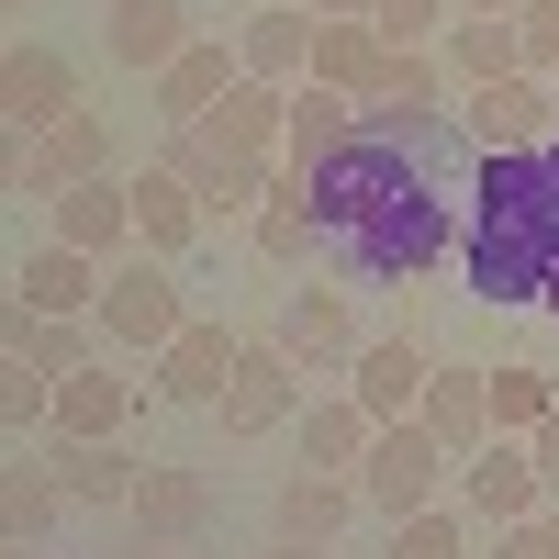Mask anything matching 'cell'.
I'll return each mask as SVG.
<instances>
[{"instance_id":"1","label":"cell","mask_w":559,"mask_h":559,"mask_svg":"<svg viewBox=\"0 0 559 559\" xmlns=\"http://www.w3.org/2000/svg\"><path fill=\"white\" fill-rule=\"evenodd\" d=\"M459 269H471L481 302H548V269H559V179H548V157H481Z\"/></svg>"},{"instance_id":"2","label":"cell","mask_w":559,"mask_h":559,"mask_svg":"<svg viewBox=\"0 0 559 559\" xmlns=\"http://www.w3.org/2000/svg\"><path fill=\"white\" fill-rule=\"evenodd\" d=\"M102 347H134V358H157L179 324H191V302H179V258H112V280H102Z\"/></svg>"},{"instance_id":"3","label":"cell","mask_w":559,"mask_h":559,"mask_svg":"<svg viewBox=\"0 0 559 559\" xmlns=\"http://www.w3.org/2000/svg\"><path fill=\"white\" fill-rule=\"evenodd\" d=\"M448 471H459V459L403 414V426H381V448L358 459V492H369V515H381V526H403V515H426V503H437Z\"/></svg>"},{"instance_id":"4","label":"cell","mask_w":559,"mask_h":559,"mask_svg":"<svg viewBox=\"0 0 559 559\" xmlns=\"http://www.w3.org/2000/svg\"><path fill=\"white\" fill-rule=\"evenodd\" d=\"M224 414V437H280V426H302V358H292V336H247V358H236V392L213 403Z\"/></svg>"},{"instance_id":"5","label":"cell","mask_w":559,"mask_h":559,"mask_svg":"<svg viewBox=\"0 0 559 559\" xmlns=\"http://www.w3.org/2000/svg\"><path fill=\"white\" fill-rule=\"evenodd\" d=\"M459 123H471L481 157H537L548 134H559V90H548V79H492V90L459 102Z\"/></svg>"},{"instance_id":"6","label":"cell","mask_w":559,"mask_h":559,"mask_svg":"<svg viewBox=\"0 0 559 559\" xmlns=\"http://www.w3.org/2000/svg\"><path fill=\"white\" fill-rule=\"evenodd\" d=\"M0 112H12V134H57L68 112H90L79 68L57 57V45H12V57H0Z\"/></svg>"},{"instance_id":"7","label":"cell","mask_w":559,"mask_h":559,"mask_svg":"<svg viewBox=\"0 0 559 559\" xmlns=\"http://www.w3.org/2000/svg\"><path fill=\"white\" fill-rule=\"evenodd\" d=\"M459 492H471L481 526H515V515H537V503H559V492L537 481V448H526V437H492L481 459H459Z\"/></svg>"},{"instance_id":"8","label":"cell","mask_w":559,"mask_h":559,"mask_svg":"<svg viewBox=\"0 0 559 559\" xmlns=\"http://www.w3.org/2000/svg\"><path fill=\"white\" fill-rule=\"evenodd\" d=\"M102 258H79V247H57V236H45L23 269H12V302L23 313H45V324H79V313H102Z\"/></svg>"},{"instance_id":"9","label":"cell","mask_w":559,"mask_h":559,"mask_svg":"<svg viewBox=\"0 0 559 559\" xmlns=\"http://www.w3.org/2000/svg\"><path fill=\"white\" fill-rule=\"evenodd\" d=\"M102 45H112V68H134V79H157L168 57H191V0H112L102 12Z\"/></svg>"},{"instance_id":"10","label":"cell","mask_w":559,"mask_h":559,"mask_svg":"<svg viewBox=\"0 0 559 559\" xmlns=\"http://www.w3.org/2000/svg\"><path fill=\"white\" fill-rule=\"evenodd\" d=\"M236 358H247V336H224V324H179V336L157 347V392L168 403H224V392H236Z\"/></svg>"},{"instance_id":"11","label":"cell","mask_w":559,"mask_h":559,"mask_svg":"<svg viewBox=\"0 0 559 559\" xmlns=\"http://www.w3.org/2000/svg\"><path fill=\"white\" fill-rule=\"evenodd\" d=\"M280 336H292L302 381L313 369H358V313H347V280H313V292L280 302Z\"/></svg>"},{"instance_id":"12","label":"cell","mask_w":559,"mask_h":559,"mask_svg":"<svg viewBox=\"0 0 559 559\" xmlns=\"http://www.w3.org/2000/svg\"><path fill=\"white\" fill-rule=\"evenodd\" d=\"M414 426H426L448 459H481V448H492V369H448V358H437V381H426V403H414Z\"/></svg>"},{"instance_id":"13","label":"cell","mask_w":559,"mask_h":559,"mask_svg":"<svg viewBox=\"0 0 559 559\" xmlns=\"http://www.w3.org/2000/svg\"><path fill=\"white\" fill-rule=\"evenodd\" d=\"M57 247L79 258H134V179H79V191H57Z\"/></svg>"},{"instance_id":"14","label":"cell","mask_w":559,"mask_h":559,"mask_svg":"<svg viewBox=\"0 0 559 559\" xmlns=\"http://www.w3.org/2000/svg\"><path fill=\"white\" fill-rule=\"evenodd\" d=\"M202 191H191V179H179L168 157H146V168H134V247H146V258H191V236H202Z\"/></svg>"},{"instance_id":"15","label":"cell","mask_w":559,"mask_h":559,"mask_svg":"<svg viewBox=\"0 0 559 559\" xmlns=\"http://www.w3.org/2000/svg\"><path fill=\"white\" fill-rule=\"evenodd\" d=\"M123 515H134V537L191 548V537L213 526V481H202V471H179V459H157V471L134 481V503H123Z\"/></svg>"},{"instance_id":"16","label":"cell","mask_w":559,"mask_h":559,"mask_svg":"<svg viewBox=\"0 0 559 559\" xmlns=\"http://www.w3.org/2000/svg\"><path fill=\"white\" fill-rule=\"evenodd\" d=\"M358 123H369V102H347V90L302 79V90H292V134H280V168H292V179H313L336 146H358Z\"/></svg>"},{"instance_id":"17","label":"cell","mask_w":559,"mask_h":559,"mask_svg":"<svg viewBox=\"0 0 559 559\" xmlns=\"http://www.w3.org/2000/svg\"><path fill=\"white\" fill-rule=\"evenodd\" d=\"M437 57H448V79H459V102H471V90H492V79H526L515 12H459V23L437 34Z\"/></svg>"},{"instance_id":"18","label":"cell","mask_w":559,"mask_h":559,"mask_svg":"<svg viewBox=\"0 0 559 559\" xmlns=\"http://www.w3.org/2000/svg\"><path fill=\"white\" fill-rule=\"evenodd\" d=\"M45 471L68 481V503H134L146 459H134L123 437H45Z\"/></svg>"},{"instance_id":"19","label":"cell","mask_w":559,"mask_h":559,"mask_svg":"<svg viewBox=\"0 0 559 559\" xmlns=\"http://www.w3.org/2000/svg\"><path fill=\"white\" fill-rule=\"evenodd\" d=\"M313 34H324V12H247V23H236V57H247V79H269V90H302V79H313Z\"/></svg>"},{"instance_id":"20","label":"cell","mask_w":559,"mask_h":559,"mask_svg":"<svg viewBox=\"0 0 559 559\" xmlns=\"http://www.w3.org/2000/svg\"><path fill=\"white\" fill-rule=\"evenodd\" d=\"M202 134L224 157H280V134H292V90H269V79H236L224 102L202 112Z\"/></svg>"},{"instance_id":"21","label":"cell","mask_w":559,"mask_h":559,"mask_svg":"<svg viewBox=\"0 0 559 559\" xmlns=\"http://www.w3.org/2000/svg\"><path fill=\"white\" fill-rule=\"evenodd\" d=\"M369 448H381V414H369L358 392H313V403H302V471H347V481H358Z\"/></svg>"},{"instance_id":"22","label":"cell","mask_w":559,"mask_h":559,"mask_svg":"<svg viewBox=\"0 0 559 559\" xmlns=\"http://www.w3.org/2000/svg\"><path fill=\"white\" fill-rule=\"evenodd\" d=\"M426 381H437V358L414 347V336H381V347H358V369H347V392L381 414V426H403L414 403H426Z\"/></svg>"},{"instance_id":"23","label":"cell","mask_w":559,"mask_h":559,"mask_svg":"<svg viewBox=\"0 0 559 559\" xmlns=\"http://www.w3.org/2000/svg\"><path fill=\"white\" fill-rule=\"evenodd\" d=\"M236 79H247V57H236V45H213V34H202L191 57H168V68L146 79V90H157V123H202V112H213V102H224Z\"/></svg>"},{"instance_id":"24","label":"cell","mask_w":559,"mask_h":559,"mask_svg":"<svg viewBox=\"0 0 559 559\" xmlns=\"http://www.w3.org/2000/svg\"><path fill=\"white\" fill-rule=\"evenodd\" d=\"M358 503H369V492H358L347 471H292V481H280V503H269V526H280V537H313V548H336Z\"/></svg>"},{"instance_id":"25","label":"cell","mask_w":559,"mask_h":559,"mask_svg":"<svg viewBox=\"0 0 559 559\" xmlns=\"http://www.w3.org/2000/svg\"><path fill=\"white\" fill-rule=\"evenodd\" d=\"M313 79L347 90V102H381V90H392V45H381V23H324V34H313Z\"/></svg>"},{"instance_id":"26","label":"cell","mask_w":559,"mask_h":559,"mask_svg":"<svg viewBox=\"0 0 559 559\" xmlns=\"http://www.w3.org/2000/svg\"><path fill=\"white\" fill-rule=\"evenodd\" d=\"M134 426V369H68L57 381V437H123Z\"/></svg>"},{"instance_id":"27","label":"cell","mask_w":559,"mask_h":559,"mask_svg":"<svg viewBox=\"0 0 559 559\" xmlns=\"http://www.w3.org/2000/svg\"><path fill=\"white\" fill-rule=\"evenodd\" d=\"M247 236H258V258H269V269L313 258V247H324V224H313V191H302V179H280V191L247 213Z\"/></svg>"},{"instance_id":"28","label":"cell","mask_w":559,"mask_h":559,"mask_svg":"<svg viewBox=\"0 0 559 559\" xmlns=\"http://www.w3.org/2000/svg\"><path fill=\"white\" fill-rule=\"evenodd\" d=\"M68 515V481L45 471V459H12V492H0V526H12V548H45V526Z\"/></svg>"},{"instance_id":"29","label":"cell","mask_w":559,"mask_h":559,"mask_svg":"<svg viewBox=\"0 0 559 559\" xmlns=\"http://www.w3.org/2000/svg\"><path fill=\"white\" fill-rule=\"evenodd\" d=\"M90 336H102L90 313H79V324H45V313L12 302V358H23V369H57V381H68V369H90Z\"/></svg>"},{"instance_id":"30","label":"cell","mask_w":559,"mask_h":559,"mask_svg":"<svg viewBox=\"0 0 559 559\" xmlns=\"http://www.w3.org/2000/svg\"><path fill=\"white\" fill-rule=\"evenodd\" d=\"M559 403V381L548 369H526V358H503L492 369V437H537V414Z\"/></svg>"},{"instance_id":"31","label":"cell","mask_w":559,"mask_h":559,"mask_svg":"<svg viewBox=\"0 0 559 559\" xmlns=\"http://www.w3.org/2000/svg\"><path fill=\"white\" fill-rule=\"evenodd\" d=\"M381 102H403V112H459V79H448L437 45H414V57H392V90H381Z\"/></svg>"},{"instance_id":"32","label":"cell","mask_w":559,"mask_h":559,"mask_svg":"<svg viewBox=\"0 0 559 559\" xmlns=\"http://www.w3.org/2000/svg\"><path fill=\"white\" fill-rule=\"evenodd\" d=\"M369 23H381V45H392V57H414V45H437V34L459 23V0H381Z\"/></svg>"},{"instance_id":"33","label":"cell","mask_w":559,"mask_h":559,"mask_svg":"<svg viewBox=\"0 0 559 559\" xmlns=\"http://www.w3.org/2000/svg\"><path fill=\"white\" fill-rule=\"evenodd\" d=\"M392 559H471V526H459L448 503H426V515L392 526Z\"/></svg>"},{"instance_id":"34","label":"cell","mask_w":559,"mask_h":559,"mask_svg":"<svg viewBox=\"0 0 559 559\" xmlns=\"http://www.w3.org/2000/svg\"><path fill=\"white\" fill-rule=\"evenodd\" d=\"M515 45H526V79H559V0H515Z\"/></svg>"},{"instance_id":"35","label":"cell","mask_w":559,"mask_h":559,"mask_svg":"<svg viewBox=\"0 0 559 559\" xmlns=\"http://www.w3.org/2000/svg\"><path fill=\"white\" fill-rule=\"evenodd\" d=\"M0 414H12V426H57V369H23V358H12V381H0Z\"/></svg>"},{"instance_id":"36","label":"cell","mask_w":559,"mask_h":559,"mask_svg":"<svg viewBox=\"0 0 559 559\" xmlns=\"http://www.w3.org/2000/svg\"><path fill=\"white\" fill-rule=\"evenodd\" d=\"M481 559H559V503H537V515H515V526H492Z\"/></svg>"},{"instance_id":"37","label":"cell","mask_w":559,"mask_h":559,"mask_svg":"<svg viewBox=\"0 0 559 559\" xmlns=\"http://www.w3.org/2000/svg\"><path fill=\"white\" fill-rule=\"evenodd\" d=\"M526 448H537V481H548V492H559V403H548V414H537V437H526Z\"/></svg>"},{"instance_id":"38","label":"cell","mask_w":559,"mask_h":559,"mask_svg":"<svg viewBox=\"0 0 559 559\" xmlns=\"http://www.w3.org/2000/svg\"><path fill=\"white\" fill-rule=\"evenodd\" d=\"M313 12H324V23H369V12H381V0H313Z\"/></svg>"},{"instance_id":"39","label":"cell","mask_w":559,"mask_h":559,"mask_svg":"<svg viewBox=\"0 0 559 559\" xmlns=\"http://www.w3.org/2000/svg\"><path fill=\"white\" fill-rule=\"evenodd\" d=\"M269 559H336V548H313V537H280V548H269Z\"/></svg>"},{"instance_id":"40","label":"cell","mask_w":559,"mask_h":559,"mask_svg":"<svg viewBox=\"0 0 559 559\" xmlns=\"http://www.w3.org/2000/svg\"><path fill=\"white\" fill-rule=\"evenodd\" d=\"M134 559H179V548H157V537H134Z\"/></svg>"},{"instance_id":"41","label":"cell","mask_w":559,"mask_h":559,"mask_svg":"<svg viewBox=\"0 0 559 559\" xmlns=\"http://www.w3.org/2000/svg\"><path fill=\"white\" fill-rule=\"evenodd\" d=\"M537 313H548V324H559V269H548V302H537Z\"/></svg>"},{"instance_id":"42","label":"cell","mask_w":559,"mask_h":559,"mask_svg":"<svg viewBox=\"0 0 559 559\" xmlns=\"http://www.w3.org/2000/svg\"><path fill=\"white\" fill-rule=\"evenodd\" d=\"M459 12H515V0H459Z\"/></svg>"},{"instance_id":"43","label":"cell","mask_w":559,"mask_h":559,"mask_svg":"<svg viewBox=\"0 0 559 559\" xmlns=\"http://www.w3.org/2000/svg\"><path fill=\"white\" fill-rule=\"evenodd\" d=\"M537 157H548V179H559V134H548V146H537Z\"/></svg>"},{"instance_id":"44","label":"cell","mask_w":559,"mask_h":559,"mask_svg":"<svg viewBox=\"0 0 559 559\" xmlns=\"http://www.w3.org/2000/svg\"><path fill=\"white\" fill-rule=\"evenodd\" d=\"M548 90H559V79H548Z\"/></svg>"}]
</instances>
